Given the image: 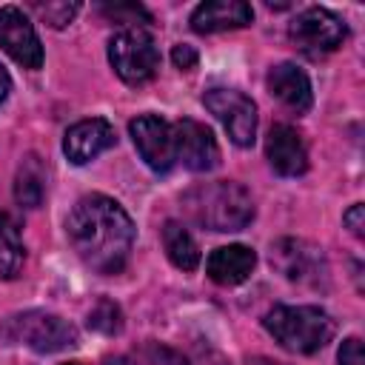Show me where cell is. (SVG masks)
Instances as JSON below:
<instances>
[{
	"label": "cell",
	"mask_w": 365,
	"mask_h": 365,
	"mask_svg": "<svg viewBox=\"0 0 365 365\" xmlns=\"http://www.w3.org/2000/svg\"><path fill=\"white\" fill-rule=\"evenodd\" d=\"M254 20V9L242 0H208L191 11V29L197 34H214L228 29H242Z\"/></svg>",
	"instance_id": "obj_14"
},
{
	"label": "cell",
	"mask_w": 365,
	"mask_h": 365,
	"mask_svg": "<svg viewBox=\"0 0 365 365\" xmlns=\"http://www.w3.org/2000/svg\"><path fill=\"white\" fill-rule=\"evenodd\" d=\"M11 336L37 354H54L77 345V328L57 314L26 311L11 319Z\"/></svg>",
	"instance_id": "obj_8"
},
{
	"label": "cell",
	"mask_w": 365,
	"mask_h": 365,
	"mask_svg": "<svg viewBox=\"0 0 365 365\" xmlns=\"http://www.w3.org/2000/svg\"><path fill=\"white\" fill-rule=\"evenodd\" d=\"M265 157H268L271 168H274L277 174H282V177H299V174H305V168H308L305 143H302V137H299L291 125H285V123L271 125L268 140H265Z\"/></svg>",
	"instance_id": "obj_13"
},
{
	"label": "cell",
	"mask_w": 365,
	"mask_h": 365,
	"mask_svg": "<svg viewBox=\"0 0 365 365\" xmlns=\"http://www.w3.org/2000/svg\"><path fill=\"white\" fill-rule=\"evenodd\" d=\"M151 356L157 359V365H191L180 351L165 348V345H154V348H151Z\"/></svg>",
	"instance_id": "obj_24"
},
{
	"label": "cell",
	"mask_w": 365,
	"mask_h": 365,
	"mask_svg": "<svg viewBox=\"0 0 365 365\" xmlns=\"http://www.w3.org/2000/svg\"><path fill=\"white\" fill-rule=\"evenodd\" d=\"M103 365H134V362H131L128 356H106Z\"/></svg>",
	"instance_id": "obj_28"
},
{
	"label": "cell",
	"mask_w": 365,
	"mask_h": 365,
	"mask_svg": "<svg viewBox=\"0 0 365 365\" xmlns=\"http://www.w3.org/2000/svg\"><path fill=\"white\" fill-rule=\"evenodd\" d=\"M0 48L20 63L23 68H40L43 66V46L31 26V20L17 6L0 9Z\"/></svg>",
	"instance_id": "obj_10"
},
{
	"label": "cell",
	"mask_w": 365,
	"mask_h": 365,
	"mask_svg": "<svg viewBox=\"0 0 365 365\" xmlns=\"http://www.w3.org/2000/svg\"><path fill=\"white\" fill-rule=\"evenodd\" d=\"M262 322L265 331L294 354H317L336 331L331 314L317 305H274Z\"/></svg>",
	"instance_id": "obj_3"
},
{
	"label": "cell",
	"mask_w": 365,
	"mask_h": 365,
	"mask_svg": "<svg viewBox=\"0 0 365 365\" xmlns=\"http://www.w3.org/2000/svg\"><path fill=\"white\" fill-rule=\"evenodd\" d=\"M265 83H268V91L282 106H288L291 111H308L311 108V97H314L311 94V83H308V77H305V71L299 66H294V63H277L268 71Z\"/></svg>",
	"instance_id": "obj_15"
},
{
	"label": "cell",
	"mask_w": 365,
	"mask_h": 365,
	"mask_svg": "<svg viewBox=\"0 0 365 365\" xmlns=\"http://www.w3.org/2000/svg\"><path fill=\"white\" fill-rule=\"evenodd\" d=\"M31 9L48 23V26H54V29H63V26H68L71 23V17L77 14V3H31Z\"/></svg>",
	"instance_id": "obj_21"
},
{
	"label": "cell",
	"mask_w": 365,
	"mask_h": 365,
	"mask_svg": "<svg viewBox=\"0 0 365 365\" xmlns=\"http://www.w3.org/2000/svg\"><path fill=\"white\" fill-rule=\"evenodd\" d=\"M88 328L100 331V334H117L123 328V319H120V308L111 302V299H100L91 314H88Z\"/></svg>",
	"instance_id": "obj_20"
},
{
	"label": "cell",
	"mask_w": 365,
	"mask_h": 365,
	"mask_svg": "<svg viewBox=\"0 0 365 365\" xmlns=\"http://www.w3.org/2000/svg\"><path fill=\"white\" fill-rule=\"evenodd\" d=\"M202 103L205 108L222 123V128L228 131L231 143L248 148L254 145V137H257V106L251 97H245L242 91L237 88H208L202 94Z\"/></svg>",
	"instance_id": "obj_6"
},
{
	"label": "cell",
	"mask_w": 365,
	"mask_h": 365,
	"mask_svg": "<svg viewBox=\"0 0 365 365\" xmlns=\"http://www.w3.org/2000/svg\"><path fill=\"white\" fill-rule=\"evenodd\" d=\"M46 194V171L37 154H26L14 177V200L23 208H37Z\"/></svg>",
	"instance_id": "obj_17"
},
{
	"label": "cell",
	"mask_w": 365,
	"mask_h": 365,
	"mask_svg": "<svg viewBox=\"0 0 365 365\" xmlns=\"http://www.w3.org/2000/svg\"><path fill=\"white\" fill-rule=\"evenodd\" d=\"M271 262L279 268V274H285L291 282L299 285H325L328 282V262L322 248H317L308 240H297V237H285L277 240L271 245Z\"/></svg>",
	"instance_id": "obj_7"
},
{
	"label": "cell",
	"mask_w": 365,
	"mask_h": 365,
	"mask_svg": "<svg viewBox=\"0 0 365 365\" xmlns=\"http://www.w3.org/2000/svg\"><path fill=\"white\" fill-rule=\"evenodd\" d=\"M182 205L208 231H240L254 220L251 194L234 180L200 182L182 194Z\"/></svg>",
	"instance_id": "obj_2"
},
{
	"label": "cell",
	"mask_w": 365,
	"mask_h": 365,
	"mask_svg": "<svg viewBox=\"0 0 365 365\" xmlns=\"http://www.w3.org/2000/svg\"><path fill=\"white\" fill-rule=\"evenodd\" d=\"M66 231L77 257L100 274H117L128 262L134 248L131 217L106 194H88L77 200L68 214Z\"/></svg>",
	"instance_id": "obj_1"
},
{
	"label": "cell",
	"mask_w": 365,
	"mask_h": 365,
	"mask_svg": "<svg viewBox=\"0 0 365 365\" xmlns=\"http://www.w3.org/2000/svg\"><path fill=\"white\" fill-rule=\"evenodd\" d=\"M103 14H106V17H111V20H123V17H128L125 23H137V20L148 23V20H151V17H148V11H145L143 6H134V3H114V6H103Z\"/></svg>",
	"instance_id": "obj_22"
},
{
	"label": "cell",
	"mask_w": 365,
	"mask_h": 365,
	"mask_svg": "<svg viewBox=\"0 0 365 365\" xmlns=\"http://www.w3.org/2000/svg\"><path fill=\"white\" fill-rule=\"evenodd\" d=\"M9 88H11V80H9V74H6V68L0 66V103L6 100V94H9Z\"/></svg>",
	"instance_id": "obj_27"
},
{
	"label": "cell",
	"mask_w": 365,
	"mask_h": 365,
	"mask_svg": "<svg viewBox=\"0 0 365 365\" xmlns=\"http://www.w3.org/2000/svg\"><path fill=\"white\" fill-rule=\"evenodd\" d=\"M163 248H165L168 259L182 271H194L200 265V248H197L194 237L188 234V228L177 220H168L163 225Z\"/></svg>",
	"instance_id": "obj_18"
},
{
	"label": "cell",
	"mask_w": 365,
	"mask_h": 365,
	"mask_svg": "<svg viewBox=\"0 0 365 365\" xmlns=\"http://www.w3.org/2000/svg\"><path fill=\"white\" fill-rule=\"evenodd\" d=\"M68 365H77V362H68Z\"/></svg>",
	"instance_id": "obj_30"
},
{
	"label": "cell",
	"mask_w": 365,
	"mask_h": 365,
	"mask_svg": "<svg viewBox=\"0 0 365 365\" xmlns=\"http://www.w3.org/2000/svg\"><path fill=\"white\" fill-rule=\"evenodd\" d=\"M339 365H365V354H362V342L356 336H348L342 345H339V354H336Z\"/></svg>",
	"instance_id": "obj_23"
},
{
	"label": "cell",
	"mask_w": 365,
	"mask_h": 365,
	"mask_svg": "<svg viewBox=\"0 0 365 365\" xmlns=\"http://www.w3.org/2000/svg\"><path fill=\"white\" fill-rule=\"evenodd\" d=\"M23 240H20V228L17 222L0 211V277L11 279L17 277V271L23 268Z\"/></svg>",
	"instance_id": "obj_19"
},
{
	"label": "cell",
	"mask_w": 365,
	"mask_h": 365,
	"mask_svg": "<svg viewBox=\"0 0 365 365\" xmlns=\"http://www.w3.org/2000/svg\"><path fill=\"white\" fill-rule=\"evenodd\" d=\"M114 145V128L108 120L103 117H91V120H80L74 123L66 137H63V154L74 163V165H86L91 163L97 154H103L106 148Z\"/></svg>",
	"instance_id": "obj_12"
},
{
	"label": "cell",
	"mask_w": 365,
	"mask_h": 365,
	"mask_svg": "<svg viewBox=\"0 0 365 365\" xmlns=\"http://www.w3.org/2000/svg\"><path fill=\"white\" fill-rule=\"evenodd\" d=\"M131 140L145 160V165L157 174L171 171L177 163V148H174V125L157 114H140L137 120L128 123Z\"/></svg>",
	"instance_id": "obj_9"
},
{
	"label": "cell",
	"mask_w": 365,
	"mask_h": 365,
	"mask_svg": "<svg viewBox=\"0 0 365 365\" xmlns=\"http://www.w3.org/2000/svg\"><path fill=\"white\" fill-rule=\"evenodd\" d=\"M362 214H365V208H362V202H356V205H351V211L342 217L354 237H362V228H365V225H362Z\"/></svg>",
	"instance_id": "obj_26"
},
{
	"label": "cell",
	"mask_w": 365,
	"mask_h": 365,
	"mask_svg": "<svg viewBox=\"0 0 365 365\" xmlns=\"http://www.w3.org/2000/svg\"><path fill=\"white\" fill-rule=\"evenodd\" d=\"M288 37L291 43L305 54V57H322V54H331L336 46H342L345 40V23L322 9V6H311L305 11H299L291 26H288Z\"/></svg>",
	"instance_id": "obj_5"
},
{
	"label": "cell",
	"mask_w": 365,
	"mask_h": 365,
	"mask_svg": "<svg viewBox=\"0 0 365 365\" xmlns=\"http://www.w3.org/2000/svg\"><path fill=\"white\" fill-rule=\"evenodd\" d=\"M254 265H257V254L248 245H222L211 251L205 271L220 285H240L251 277Z\"/></svg>",
	"instance_id": "obj_16"
},
{
	"label": "cell",
	"mask_w": 365,
	"mask_h": 365,
	"mask_svg": "<svg viewBox=\"0 0 365 365\" xmlns=\"http://www.w3.org/2000/svg\"><path fill=\"white\" fill-rule=\"evenodd\" d=\"M171 125H174L177 160L188 171H211L220 163V148H217V140H214L208 125H202L197 120H188V117H182Z\"/></svg>",
	"instance_id": "obj_11"
},
{
	"label": "cell",
	"mask_w": 365,
	"mask_h": 365,
	"mask_svg": "<svg viewBox=\"0 0 365 365\" xmlns=\"http://www.w3.org/2000/svg\"><path fill=\"white\" fill-rule=\"evenodd\" d=\"M248 365H285V362H274V359H265V356H257V359H251Z\"/></svg>",
	"instance_id": "obj_29"
},
{
	"label": "cell",
	"mask_w": 365,
	"mask_h": 365,
	"mask_svg": "<svg viewBox=\"0 0 365 365\" xmlns=\"http://www.w3.org/2000/svg\"><path fill=\"white\" fill-rule=\"evenodd\" d=\"M171 60H174V66H177V68L188 71V68H194V66H197V51H194L191 46L180 43V46H174V51H171Z\"/></svg>",
	"instance_id": "obj_25"
},
{
	"label": "cell",
	"mask_w": 365,
	"mask_h": 365,
	"mask_svg": "<svg viewBox=\"0 0 365 365\" xmlns=\"http://www.w3.org/2000/svg\"><path fill=\"white\" fill-rule=\"evenodd\" d=\"M108 63L117 77L128 86H140L151 80L160 68V51L151 34L140 26H128L108 40Z\"/></svg>",
	"instance_id": "obj_4"
}]
</instances>
